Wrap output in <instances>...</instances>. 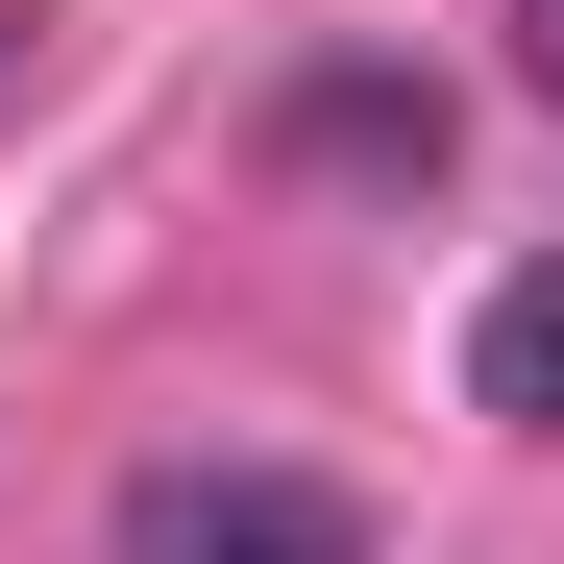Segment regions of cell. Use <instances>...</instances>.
<instances>
[{
    "mask_svg": "<svg viewBox=\"0 0 564 564\" xmlns=\"http://www.w3.org/2000/svg\"><path fill=\"white\" fill-rule=\"evenodd\" d=\"M123 564H368V516L319 491V466H148Z\"/></svg>",
    "mask_w": 564,
    "mask_h": 564,
    "instance_id": "cell-1",
    "label": "cell"
},
{
    "mask_svg": "<svg viewBox=\"0 0 564 564\" xmlns=\"http://www.w3.org/2000/svg\"><path fill=\"white\" fill-rule=\"evenodd\" d=\"M466 417H516V442H564V246L466 295Z\"/></svg>",
    "mask_w": 564,
    "mask_h": 564,
    "instance_id": "cell-2",
    "label": "cell"
},
{
    "mask_svg": "<svg viewBox=\"0 0 564 564\" xmlns=\"http://www.w3.org/2000/svg\"><path fill=\"white\" fill-rule=\"evenodd\" d=\"M295 148H344V172H442V99H393V74H344V99H295Z\"/></svg>",
    "mask_w": 564,
    "mask_h": 564,
    "instance_id": "cell-3",
    "label": "cell"
},
{
    "mask_svg": "<svg viewBox=\"0 0 564 564\" xmlns=\"http://www.w3.org/2000/svg\"><path fill=\"white\" fill-rule=\"evenodd\" d=\"M516 50H540V99H564V0H516Z\"/></svg>",
    "mask_w": 564,
    "mask_h": 564,
    "instance_id": "cell-4",
    "label": "cell"
},
{
    "mask_svg": "<svg viewBox=\"0 0 564 564\" xmlns=\"http://www.w3.org/2000/svg\"><path fill=\"white\" fill-rule=\"evenodd\" d=\"M0 50H25V0H0Z\"/></svg>",
    "mask_w": 564,
    "mask_h": 564,
    "instance_id": "cell-5",
    "label": "cell"
}]
</instances>
